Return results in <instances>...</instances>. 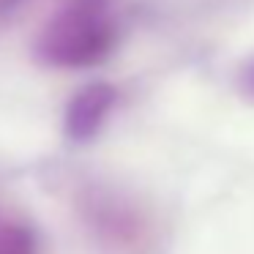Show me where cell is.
I'll use <instances>...</instances> for the list:
<instances>
[{
  "instance_id": "4",
  "label": "cell",
  "mask_w": 254,
  "mask_h": 254,
  "mask_svg": "<svg viewBox=\"0 0 254 254\" xmlns=\"http://www.w3.org/2000/svg\"><path fill=\"white\" fill-rule=\"evenodd\" d=\"M241 90H243V96H249V99H254V61H249L246 66H243V71H241Z\"/></svg>"
},
{
  "instance_id": "2",
  "label": "cell",
  "mask_w": 254,
  "mask_h": 254,
  "mask_svg": "<svg viewBox=\"0 0 254 254\" xmlns=\"http://www.w3.org/2000/svg\"><path fill=\"white\" fill-rule=\"evenodd\" d=\"M118 101V90L110 82H90L68 99L63 112V131L71 142H88L101 131Z\"/></svg>"
},
{
  "instance_id": "1",
  "label": "cell",
  "mask_w": 254,
  "mask_h": 254,
  "mask_svg": "<svg viewBox=\"0 0 254 254\" xmlns=\"http://www.w3.org/2000/svg\"><path fill=\"white\" fill-rule=\"evenodd\" d=\"M118 25L110 0H66L33 41V55L47 68H90L112 52Z\"/></svg>"
},
{
  "instance_id": "3",
  "label": "cell",
  "mask_w": 254,
  "mask_h": 254,
  "mask_svg": "<svg viewBox=\"0 0 254 254\" xmlns=\"http://www.w3.org/2000/svg\"><path fill=\"white\" fill-rule=\"evenodd\" d=\"M33 232L17 221H0V254H33Z\"/></svg>"
}]
</instances>
